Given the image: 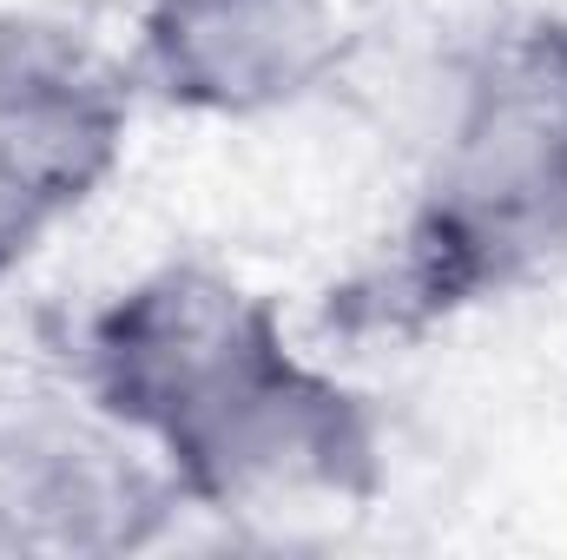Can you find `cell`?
Segmentation results:
<instances>
[{"instance_id":"obj_1","label":"cell","mask_w":567,"mask_h":560,"mask_svg":"<svg viewBox=\"0 0 567 560\" xmlns=\"http://www.w3.org/2000/svg\"><path fill=\"white\" fill-rule=\"evenodd\" d=\"M73 390L165 462L185 508L377 501L383 416L290 350L271 297L212 265H158L106 297L73 343Z\"/></svg>"},{"instance_id":"obj_2","label":"cell","mask_w":567,"mask_h":560,"mask_svg":"<svg viewBox=\"0 0 567 560\" xmlns=\"http://www.w3.org/2000/svg\"><path fill=\"white\" fill-rule=\"evenodd\" d=\"M561 265L567 20H528L468 66L423 205L383 271L330 297V323L357 336H423Z\"/></svg>"},{"instance_id":"obj_3","label":"cell","mask_w":567,"mask_h":560,"mask_svg":"<svg viewBox=\"0 0 567 560\" xmlns=\"http://www.w3.org/2000/svg\"><path fill=\"white\" fill-rule=\"evenodd\" d=\"M126 139V73L47 13H0V283L113 185Z\"/></svg>"},{"instance_id":"obj_4","label":"cell","mask_w":567,"mask_h":560,"mask_svg":"<svg viewBox=\"0 0 567 560\" xmlns=\"http://www.w3.org/2000/svg\"><path fill=\"white\" fill-rule=\"evenodd\" d=\"M178 508L165 462L86 396L0 390V548L133 554Z\"/></svg>"},{"instance_id":"obj_5","label":"cell","mask_w":567,"mask_h":560,"mask_svg":"<svg viewBox=\"0 0 567 560\" xmlns=\"http://www.w3.org/2000/svg\"><path fill=\"white\" fill-rule=\"evenodd\" d=\"M350 53L337 0H145L140 80L198 120H265L310 100Z\"/></svg>"}]
</instances>
